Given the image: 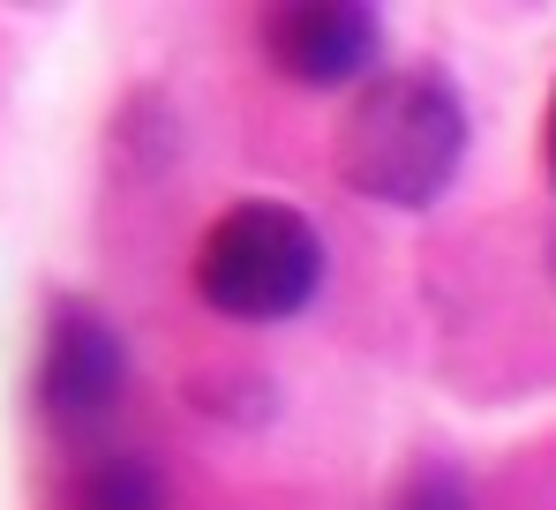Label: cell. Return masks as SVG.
Returning a JSON list of instances; mask_svg holds the SVG:
<instances>
[{
    "label": "cell",
    "instance_id": "1",
    "mask_svg": "<svg viewBox=\"0 0 556 510\" xmlns=\"http://www.w3.org/2000/svg\"><path fill=\"white\" fill-rule=\"evenodd\" d=\"M466 166V98L437 68H391L339 120V180L391 211H429Z\"/></svg>",
    "mask_w": 556,
    "mask_h": 510
},
{
    "label": "cell",
    "instance_id": "2",
    "mask_svg": "<svg viewBox=\"0 0 556 510\" xmlns=\"http://www.w3.org/2000/svg\"><path fill=\"white\" fill-rule=\"evenodd\" d=\"M188 278H195V301L226 323H286L324 285V233L308 226V211L278 195H249L211 218Z\"/></svg>",
    "mask_w": 556,
    "mask_h": 510
},
{
    "label": "cell",
    "instance_id": "3",
    "mask_svg": "<svg viewBox=\"0 0 556 510\" xmlns=\"http://www.w3.org/2000/svg\"><path fill=\"white\" fill-rule=\"evenodd\" d=\"M30 391H38V413L61 428V435H84V428L113 421V406H121V391H128V345H121L113 316H105L98 301L61 293V301L46 308Z\"/></svg>",
    "mask_w": 556,
    "mask_h": 510
},
{
    "label": "cell",
    "instance_id": "4",
    "mask_svg": "<svg viewBox=\"0 0 556 510\" xmlns=\"http://www.w3.org/2000/svg\"><path fill=\"white\" fill-rule=\"evenodd\" d=\"M376 46L383 30H376V8L362 0H286L264 15V61L301 90L362 84L376 68Z\"/></svg>",
    "mask_w": 556,
    "mask_h": 510
},
{
    "label": "cell",
    "instance_id": "5",
    "mask_svg": "<svg viewBox=\"0 0 556 510\" xmlns=\"http://www.w3.org/2000/svg\"><path fill=\"white\" fill-rule=\"evenodd\" d=\"M68 496H76V510H159L166 503L159 466L143 450H98V458H84Z\"/></svg>",
    "mask_w": 556,
    "mask_h": 510
},
{
    "label": "cell",
    "instance_id": "6",
    "mask_svg": "<svg viewBox=\"0 0 556 510\" xmlns=\"http://www.w3.org/2000/svg\"><path fill=\"white\" fill-rule=\"evenodd\" d=\"M391 510H466V481L459 466H444V458H421L406 481H399V496Z\"/></svg>",
    "mask_w": 556,
    "mask_h": 510
},
{
    "label": "cell",
    "instance_id": "7",
    "mask_svg": "<svg viewBox=\"0 0 556 510\" xmlns=\"http://www.w3.org/2000/svg\"><path fill=\"white\" fill-rule=\"evenodd\" d=\"M542 173H549V188H556V90H549V113H542Z\"/></svg>",
    "mask_w": 556,
    "mask_h": 510
},
{
    "label": "cell",
    "instance_id": "8",
    "mask_svg": "<svg viewBox=\"0 0 556 510\" xmlns=\"http://www.w3.org/2000/svg\"><path fill=\"white\" fill-rule=\"evenodd\" d=\"M549 270H556V241H549Z\"/></svg>",
    "mask_w": 556,
    "mask_h": 510
}]
</instances>
